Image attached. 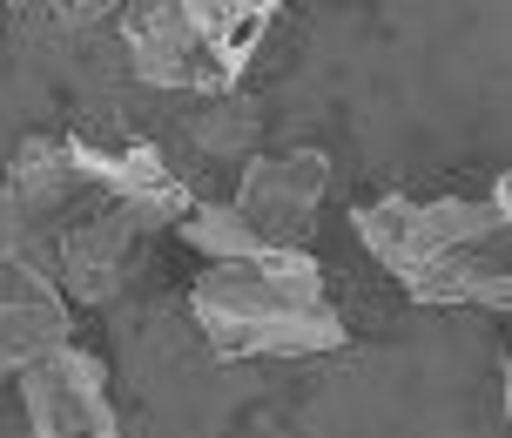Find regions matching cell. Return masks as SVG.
<instances>
[{"instance_id": "obj_3", "label": "cell", "mask_w": 512, "mask_h": 438, "mask_svg": "<svg viewBox=\"0 0 512 438\" xmlns=\"http://www.w3.org/2000/svg\"><path fill=\"white\" fill-rule=\"evenodd\" d=\"M277 7H223V0H155L122 14V61L149 88L176 95H236L256 41L270 34Z\"/></svg>"}, {"instance_id": "obj_9", "label": "cell", "mask_w": 512, "mask_h": 438, "mask_svg": "<svg viewBox=\"0 0 512 438\" xmlns=\"http://www.w3.org/2000/svg\"><path fill=\"white\" fill-rule=\"evenodd\" d=\"M176 236L189 243V250H203L209 263H243V257H263V250H270V243H256V236L236 223L230 203H203V196L189 203V216L176 223Z\"/></svg>"}, {"instance_id": "obj_6", "label": "cell", "mask_w": 512, "mask_h": 438, "mask_svg": "<svg viewBox=\"0 0 512 438\" xmlns=\"http://www.w3.org/2000/svg\"><path fill=\"white\" fill-rule=\"evenodd\" d=\"M21 412L34 438H122L115 398H108V364L81 344H61L54 358L21 371Z\"/></svg>"}, {"instance_id": "obj_1", "label": "cell", "mask_w": 512, "mask_h": 438, "mask_svg": "<svg viewBox=\"0 0 512 438\" xmlns=\"http://www.w3.org/2000/svg\"><path fill=\"white\" fill-rule=\"evenodd\" d=\"M351 230L398 277V290H405L411 304L506 310V297H512L506 176L486 196H371V203L351 209Z\"/></svg>"}, {"instance_id": "obj_7", "label": "cell", "mask_w": 512, "mask_h": 438, "mask_svg": "<svg viewBox=\"0 0 512 438\" xmlns=\"http://www.w3.org/2000/svg\"><path fill=\"white\" fill-rule=\"evenodd\" d=\"M61 344H75V310L48 270L0 257V378H21Z\"/></svg>"}, {"instance_id": "obj_5", "label": "cell", "mask_w": 512, "mask_h": 438, "mask_svg": "<svg viewBox=\"0 0 512 438\" xmlns=\"http://www.w3.org/2000/svg\"><path fill=\"white\" fill-rule=\"evenodd\" d=\"M324 196H331V155L283 149V155H250L243 162L230 209L256 243H270V250H310Z\"/></svg>"}, {"instance_id": "obj_4", "label": "cell", "mask_w": 512, "mask_h": 438, "mask_svg": "<svg viewBox=\"0 0 512 438\" xmlns=\"http://www.w3.org/2000/svg\"><path fill=\"white\" fill-rule=\"evenodd\" d=\"M149 236L155 230L142 216H128V209L102 203V196L88 209H75L54 230V257H48V277L68 297V310L75 304H115L128 290V277L142 270V257H149Z\"/></svg>"}, {"instance_id": "obj_8", "label": "cell", "mask_w": 512, "mask_h": 438, "mask_svg": "<svg viewBox=\"0 0 512 438\" xmlns=\"http://www.w3.org/2000/svg\"><path fill=\"white\" fill-rule=\"evenodd\" d=\"M182 135H189V149L209 155V162H250V149H256V108L243 102V95H216L203 115L182 122Z\"/></svg>"}, {"instance_id": "obj_2", "label": "cell", "mask_w": 512, "mask_h": 438, "mask_svg": "<svg viewBox=\"0 0 512 438\" xmlns=\"http://www.w3.org/2000/svg\"><path fill=\"white\" fill-rule=\"evenodd\" d=\"M189 317L216 358H324L344 351L324 270L310 250H263L243 263H209L189 284Z\"/></svg>"}]
</instances>
